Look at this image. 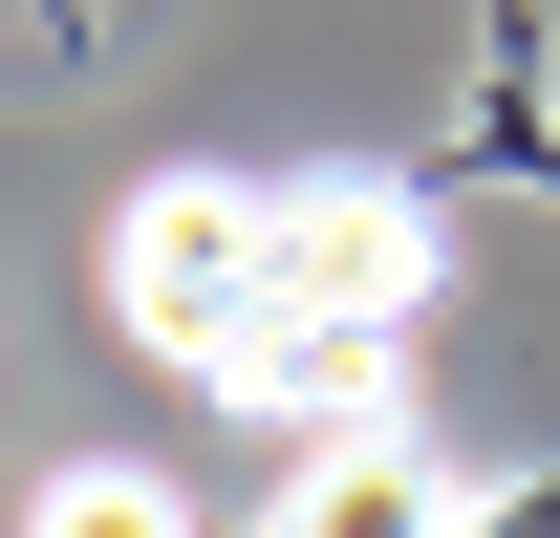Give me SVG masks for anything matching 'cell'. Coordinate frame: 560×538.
<instances>
[{"label": "cell", "instance_id": "obj_1", "mask_svg": "<svg viewBox=\"0 0 560 538\" xmlns=\"http://www.w3.org/2000/svg\"><path fill=\"white\" fill-rule=\"evenodd\" d=\"M108 302H130L151 366H237V344L280 324V195H237V173H151L130 215H108Z\"/></svg>", "mask_w": 560, "mask_h": 538}, {"label": "cell", "instance_id": "obj_2", "mask_svg": "<svg viewBox=\"0 0 560 538\" xmlns=\"http://www.w3.org/2000/svg\"><path fill=\"white\" fill-rule=\"evenodd\" d=\"M280 302H324V324H410V302H431V215L366 195V173H302V195H280Z\"/></svg>", "mask_w": 560, "mask_h": 538}, {"label": "cell", "instance_id": "obj_3", "mask_svg": "<svg viewBox=\"0 0 560 538\" xmlns=\"http://www.w3.org/2000/svg\"><path fill=\"white\" fill-rule=\"evenodd\" d=\"M453 495H475V473L431 453V431H324V453L280 473V517H259V538H431Z\"/></svg>", "mask_w": 560, "mask_h": 538}, {"label": "cell", "instance_id": "obj_4", "mask_svg": "<svg viewBox=\"0 0 560 538\" xmlns=\"http://www.w3.org/2000/svg\"><path fill=\"white\" fill-rule=\"evenodd\" d=\"M215 388H237V409H302V431H388V409H366V388H388V324H324V302H280V324L237 344Z\"/></svg>", "mask_w": 560, "mask_h": 538}, {"label": "cell", "instance_id": "obj_5", "mask_svg": "<svg viewBox=\"0 0 560 538\" xmlns=\"http://www.w3.org/2000/svg\"><path fill=\"white\" fill-rule=\"evenodd\" d=\"M22 538H195V495H173V473H130V453H66L44 495H22Z\"/></svg>", "mask_w": 560, "mask_h": 538}, {"label": "cell", "instance_id": "obj_6", "mask_svg": "<svg viewBox=\"0 0 560 538\" xmlns=\"http://www.w3.org/2000/svg\"><path fill=\"white\" fill-rule=\"evenodd\" d=\"M431 538H560V473H475V495H453Z\"/></svg>", "mask_w": 560, "mask_h": 538}]
</instances>
